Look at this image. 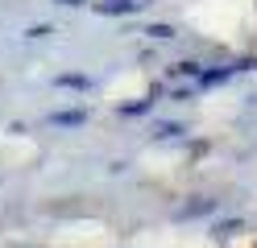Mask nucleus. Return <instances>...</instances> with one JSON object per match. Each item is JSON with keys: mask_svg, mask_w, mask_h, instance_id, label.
Instances as JSON below:
<instances>
[{"mask_svg": "<svg viewBox=\"0 0 257 248\" xmlns=\"http://www.w3.org/2000/svg\"><path fill=\"white\" fill-rule=\"evenodd\" d=\"M150 0H95V13L100 17H128V13H141Z\"/></svg>", "mask_w": 257, "mask_h": 248, "instance_id": "f257e3e1", "label": "nucleus"}, {"mask_svg": "<svg viewBox=\"0 0 257 248\" xmlns=\"http://www.w3.org/2000/svg\"><path fill=\"white\" fill-rule=\"evenodd\" d=\"M58 5H83V0H58Z\"/></svg>", "mask_w": 257, "mask_h": 248, "instance_id": "423d86ee", "label": "nucleus"}, {"mask_svg": "<svg viewBox=\"0 0 257 248\" xmlns=\"http://www.w3.org/2000/svg\"><path fill=\"white\" fill-rule=\"evenodd\" d=\"M58 83H62V87H87V79H83V75H62Z\"/></svg>", "mask_w": 257, "mask_h": 248, "instance_id": "7ed1b4c3", "label": "nucleus"}, {"mask_svg": "<svg viewBox=\"0 0 257 248\" xmlns=\"http://www.w3.org/2000/svg\"><path fill=\"white\" fill-rule=\"evenodd\" d=\"M146 33H150V38H174V29H170V25H150Z\"/></svg>", "mask_w": 257, "mask_h": 248, "instance_id": "20e7f679", "label": "nucleus"}, {"mask_svg": "<svg viewBox=\"0 0 257 248\" xmlns=\"http://www.w3.org/2000/svg\"><path fill=\"white\" fill-rule=\"evenodd\" d=\"M54 124H83V112H58Z\"/></svg>", "mask_w": 257, "mask_h": 248, "instance_id": "f03ea898", "label": "nucleus"}, {"mask_svg": "<svg viewBox=\"0 0 257 248\" xmlns=\"http://www.w3.org/2000/svg\"><path fill=\"white\" fill-rule=\"evenodd\" d=\"M179 132H183L179 124H162V128H158V137H179Z\"/></svg>", "mask_w": 257, "mask_h": 248, "instance_id": "39448f33", "label": "nucleus"}]
</instances>
